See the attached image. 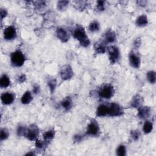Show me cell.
I'll return each mask as SVG.
<instances>
[{"label":"cell","mask_w":156,"mask_h":156,"mask_svg":"<svg viewBox=\"0 0 156 156\" xmlns=\"http://www.w3.org/2000/svg\"><path fill=\"white\" fill-rule=\"evenodd\" d=\"M73 37L80 42V44L83 47H87L90 44V41L88 39L84 29L81 26L77 27L73 31Z\"/></svg>","instance_id":"1"},{"label":"cell","mask_w":156,"mask_h":156,"mask_svg":"<svg viewBox=\"0 0 156 156\" xmlns=\"http://www.w3.org/2000/svg\"><path fill=\"white\" fill-rule=\"evenodd\" d=\"M10 61L15 67H22L25 62V57L20 51H16L11 54Z\"/></svg>","instance_id":"2"},{"label":"cell","mask_w":156,"mask_h":156,"mask_svg":"<svg viewBox=\"0 0 156 156\" xmlns=\"http://www.w3.org/2000/svg\"><path fill=\"white\" fill-rule=\"evenodd\" d=\"M114 88L113 86L109 84L103 86L99 90V96L104 99H110L113 96Z\"/></svg>","instance_id":"3"},{"label":"cell","mask_w":156,"mask_h":156,"mask_svg":"<svg viewBox=\"0 0 156 156\" xmlns=\"http://www.w3.org/2000/svg\"><path fill=\"white\" fill-rule=\"evenodd\" d=\"M124 113L123 109L121 106L116 103H112L109 105V114L110 116H120Z\"/></svg>","instance_id":"4"},{"label":"cell","mask_w":156,"mask_h":156,"mask_svg":"<svg viewBox=\"0 0 156 156\" xmlns=\"http://www.w3.org/2000/svg\"><path fill=\"white\" fill-rule=\"evenodd\" d=\"M108 52L109 55V60L112 64L116 63L119 60L120 52L118 48L115 46H111L109 47Z\"/></svg>","instance_id":"5"},{"label":"cell","mask_w":156,"mask_h":156,"mask_svg":"<svg viewBox=\"0 0 156 156\" xmlns=\"http://www.w3.org/2000/svg\"><path fill=\"white\" fill-rule=\"evenodd\" d=\"M38 133L39 130L37 126L34 124H32L28 128H27V132L25 136L28 140L31 141H34L36 140Z\"/></svg>","instance_id":"6"},{"label":"cell","mask_w":156,"mask_h":156,"mask_svg":"<svg viewBox=\"0 0 156 156\" xmlns=\"http://www.w3.org/2000/svg\"><path fill=\"white\" fill-rule=\"evenodd\" d=\"M60 74L62 79L65 81L70 80L74 74L73 69L69 65H65L63 66L61 69Z\"/></svg>","instance_id":"7"},{"label":"cell","mask_w":156,"mask_h":156,"mask_svg":"<svg viewBox=\"0 0 156 156\" xmlns=\"http://www.w3.org/2000/svg\"><path fill=\"white\" fill-rule=\"evenodd\" d=\"M100 131L99 125L94 120L91 121L87 126V134L91 136H96Z\"/></svg>","instance_id":"8"},{"label":"cell","mask_w":156,"mask_h":156,"mask_svg":"<svg viewBox=\"0 0 156 156\" xmlns=\"http://www.w3.org/2000/svg\"><path fill=\"white\" fill-rule=\"evenodd\" d=\"M56 36L59 39V40L64 42H67L69 40V34L68 33V32L64 28H58L56 30Z\"/></svg>","instance_id":"9"},{"label":"cell","mask_w":156,"mask_h":156,"mask_svg":"<svg viewBox=\"0 0 156 156\" xmlns=\"http://www.w3.org/2000/svg\"><path fill=\"white\" fill-rule=\"evenodd\" d=\"M16 32L15 28L12 26H9L4 31V38L6 40H12L16 37Z\"/></svg>","instance_id":"10"},{"label":"cell","mask_w":156,"mask_h":156,"mask_svg":"<svg viewBox=\"0 0 156 156\" xmlns=\"http://www.w3.org/2000/svg\"><path fill=\"white\" fill-rule=\"evenodd\" d=\"M129 62L130 65L135 68H139L141 65V61L139 56H138L133 52H130L129 56Z\"/></svg>","instance_id":"11"},{"label":"cell","mask_w":156,"mask_h":156,"mask_svg":"<svg viewBox=\"0 0 156 156\" xmlns=\"http://www.w3.org/2000/svg\"><path fill=\"white\" fill-rule=\"evenodd\" d=\"M151 113V109L148 106H141L139 108L138 116L140 119L146 120L148 118Z\"/></svg>","instance_id":"12"},{"label":"cell","mask_w":156,"mask_h":156,"mask_svg":"<svg viewBox=\"0 0 156 156\" xmlns=\"http://www.w3.org/2000/svg\"><path fill=\"white\" fill-rule=\"evenodd\" d=\"M1 100L3 104L5 105H10L14 101L15 96L11 93L6 92L2 94Z\"/></svg>","instance_id":"13"},{"label":"cell","mask_w":156,"mask_h":156,"mask_svg":"<svg viewBox=\"0 0 156 156\" xmlns=\"http://www.w3.org/2000/svg\"><path fill=\"white\" fill-rule=\"evenodd\" d=\"M109 114V106L101 104L97 108L96 116L98 117H104Z\"/></svg>","instance_id":"14"},{"label":"cell","mask_w":156,"mask_h":156,"mask_svg":"<svg viewBox=\"0 0 156 156\" xmlns=\"http://www.w3.org/2000/svg\"><path fill=\"white\" fill-rule=\"evenodd\" d=\"M143 98L139 94L135 96L131 102H130V106L131 107H134V108H139L140 107L142 106V103H143Z\"/></svg>","instance_id":"15"},{"label":"cell","mask_w":156,"mask_h":156,"mask_svg":"<svg viewBox=\"0 0 156 156\" xmlns=\"http://www.w3.org/2000/svg\"><path fill=\"white\" fill-rule=\"evenodd\" d=\"M105 40L107 43H113L116 40V34L114 31L108 30L105 34Z\"/></svg>","instance_id":"16"},{"label":"cell","mask_w":156,"mask_h":156,"mask_svg":"<svg viewBox=\"0 0 156 156\" xmlns=\"http://www.w3.org/2000/svg\"><path fill=\"white\" fill-rule=\"evenodd\" d=\"M148 23V18L146 15H142L139 16L136 20V25L139 27H143Z\"/></svg>","instance_id":"17"},{"label":"cell","mask_w":156,"mask_h":156,"mask_svg":"<svg viewBox=\"0 0 156 156\" xmlns=\"http://www.w3.org/2000/svg\"><path fill=\"white\" fill-rule=\"evenodd\" d=\"M33 99L31 93L29 91L26 92L23 96L22 97V103L23 104H29Z\"/></svg>","instance_id":"18"},{"label":"cell","mask_w":156,"mask_h":156,"mask_svg":"<svg viewBox=\"0 0 156 156\" xmlns=\"http://www.w3.org/2000/svg\"><path fill=\"white\" fill-rule=\"evenodd\" d=\"M94 50L97 54H104L106 50V46L104 42H98L95 45Z\"/></svg>","instance_id":"19"},{"label":"cell","mask_w":156,"mask_h":156,"mask_svg":"<svg viewBox=\"0 0 156 156\" xmlns=\"http://www.w3.org/2000/svg\"><path fill=\"white\" fill-rule=\"evenodd\" d=\"M10 83V81L9 80V77L7 75L4 74L2 76L1 80H0V87L2 88H7L8 87H9Z\"/></svg>","instance_id":"20"},{"label":"cell","mask_w":156,"mask_h":156,"mask_svg":"<svg viewBox=\"0 0 156 156\" xmlns=\"http://www.w3.org/2000/svg\"><path fill=\"white\" fill-rule=\"evenodd\" d=\"M61 106L66 110H69L73 106V101L70 97H67L61 102Z\"/></svg>","instance_id":"21"},{"label":"cell","mask_w":156,"mask_h":156,"mask_svg":"<svg viewBox=\"0 0 156 156\" xmlns=\"http://www.w3.org/2000/svg\"><path fill=\"white\" fill-rule=\"evenodd\" d=\"M88 29L92 32H95L97 31H99L100 29V25L98 22L94 21L90 24Z\"/></svg>","instance_id":"22"},{"label":"cell","mask_w":156,"mask_h":156,"mask_svg":"<svg viewBox=\"0 0 156 156\" xmlns=\"http://www.w3.org/2000/svg\"><path fill=\"white\" fill-rule=\"evenodd\" d=\"M55 135V132L53 130H48L46 132H45L44 134V139L45 140V142H48V141H50L54 137Z\"/></svg>","instance_id":"23"},{"label":"cell","mask_w":156,"mask_h":156,"mask_svg":"<svg viewBox=\"0 0 156 156\" xmlns=\"http://www.w3.org/2000/svg\"><path fill=\"white\" fill-rule=\"evenodd\" d=\"M153 129V125L152 124L151 122H149V121H146L145 122L144 125H143V130L145 134H149L150 133Z\"/></svg>","instance_id":"24"},{"label":"cell","mask_w":156,"mask_h":156,"mask_svg":"<svg viewBox=\"0 0 156 156\" xmlns=\"http://www.w3.org/2000/svg\"><path fill=\"white\" fill-rule=\"evenodd\" d=\"M147 79L151 84H155L156 81V74L154 71H150L147 73Z\"/></svg>","instance_id":"25"},{"label":"cell","mask_w":156,"mask_h":156,"mask_svg":"<svg viewBox=\"0 0 156 156\" xmlns=\"http://www.w3.org/2000/svg\"><path fill=\"white\" fill-rule=\"evenodd\" d=\"M68 4H69V2L68 1H60L57 3V8L58 10H64L68 7Z\"/></svg>","instance_id":"26"},{"label":"cell","mask_w":156,"mask_h":156,"mask_svg":"<svg viewBox=\"0 0 156 156\" xmlns=\"http://www.w3.org/2000/svg\"><path fill=\"white\" fill-rule=\"evenodd\" d=\"M9 132L7 129L3 128L1 130V134H0V140H1V141L6 140L9 137Z\"/></svg>","instance_id":"27"},{"label":"cell","mask_w":156,"mask_h":156,"mask_svg":"<svg viewBox=\"0 0 156 156\" xmlns=\"http://www.w3.org/2000/svg\"><path fill=\"white\" fill-rule=\"evenodd\" d=\"M126 147L123 145H120L116 149V154L119 156H124L126 155Z\"/></svg>","instance_id":"28"},{"label":"cell","mask_w":156,"mask_h":156,"mask_svg":"<svg viewBox=\"0 0 156 156\" xmlns=\"http://www.w3.org/2000/svg\"><path fill=\"white\" fill-rule=\"evenodd\" d=\"M27 132V128L23 126H20L17 129V134L19 136H25Z\"/></svg>","instance_id":"29"},{"label":"cell","mask_w":156,"mask_h":156,"mask_svg":"<svg viewBox=\"0 0 156 156\" xmlns=\"http://www.w3.org/2000/svg\"><path fill=\"white\" fill-rule=\"evenodd\" d=\"M140 135V132H139V130H133L131 131L130 133V136L131 138L134 140V141H136L138 140Z\"/></svg>","instance_id":"30"},{"label":"cell","mask_w":156,"mask_h":156,"mask_svg":"<svg viewBox=\"0 0 156 156\" xmlns=\"http://www.w3.org/2000/svg\"><path fill=\"white\" fill-rule=\"evenodd\" d=\"M56 84H57V82H56V80L54 79V80H51L50 81H49L48 85V87L50 88V92L51 93H52L54 91L56 87Z\"/></svg>","instance_id":"31"},{"label":"cell","mask_w":156,"mask_h":156,"mask_svg":"<svg viewBox=\"0 0 156 156\" xmlns=\"http://www.w3.org/2000/svg\"><path fill=\"white\" fill-rule=\"evenodd\" d=\"M105 2L98 1L97 2L96 9L98 11H103L105 9Z\"/></svg>","instance_id":"32"},{"label":"cell","mask_w":156,"mask_h":156,"mask_svg":"<svg viewBox=\"0 0 156 156\" xmlns=\"http://www.w3.org/2000/svg\"><path fill=\"white\" fill-rule=\"evenodd\" d=\"M46 146V144L45 142H42L41 140H36V142H35V146L37 147V148L38 149H44V148Z\"/></svg>","instance_id":"33"},{"label":"cell","mask_w":156,"mask_h":156,"mask_svg":"<svg viewBox=\"0 0 156 156\" xmlns=\"http://www.w3.org/2000/svg\"><path fill=\"white\" fill-rule=\"evenodd\" d=\"M7 14H8V12H7L6 9H1V15H1L2 20H3V18H5L7 16Z\"/></svg>","instance_id":"34"},{"label":"cell","mask_w":156,"mask_h":156,"mask_svg":"<svg viewBox=\"0 0 156 156\" xmlns=\"http://www.w3.org/2000/svg\"><path fill=\"white\" fill-rule=\"evenodd\" d=\"M26 75L25 74H22L18 77L19 82H24L26 81Z\"/></svg>","instance_id":"35"},{"label":"cell","mask_w":156,"mask_h":156,"mask_svg":"<svg viewBox=\"0 0 156 156\" xmlns=\"http://www.w3.org/2000/svg\"><path fill=\"white\" fill-rule=\"evenodd\" d=\"M140 44H141V41H140V39L137 38V39H136L135 41V42H134V45L135 46V47L137 48V47L140 46Z\"/></svg>","instance_id":"36"},{"label":"cell","mask_w":156,"mask_h":156,"mask_svg":"<svg viewBox=\"0 0 156 156\" xmlns=\"http://www.w3.org/2000/svg\"><path fill=\"white\" fill-rule=\"evenodd\" d=\"M81 140H82V137L80 135H76V136H74V140H75V142H78L81 141Z\"/></svg>","instance_id":"37"},{"label":"cell","mask_w":156,"mask_h":156,"mask_svg":"<svg viewBox=\"0 0 156 156\" xmlns=\"http://www.w3.org/2000/svg\"><path fill=\"white\" fill-rule=\"evenodd\" d=\"M39 90H40V88H39V87L38 86H34V89L33 91L35 94H37L39 92Z\"/></svg>","instance_id":"38"},{"label":"cell","mask_w":156,"mask_h":156,"mask_svg":"<svg viewBox=\"0 0 156 156\" xmlns=\"http://www.w3.org/2000/svg\"><path fill=\"white\" fill-rule=\"evenodd\" d=\"M35 155V153H34V152H28V153H27V154H26V155Z\"/></svg>","instance_id":"39"}]
</instances>
